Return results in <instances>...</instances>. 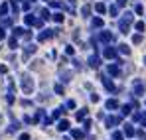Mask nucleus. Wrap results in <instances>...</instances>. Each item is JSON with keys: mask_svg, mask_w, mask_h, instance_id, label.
<instances>
[{"mask_svg": "<svg viewBox=\"0 0 146 140\" xmlns=\"http://www.w3.org/2000/svg\"><path fill=\"white\" fill-rule=\"evenodd\" d=\"M132 22H134V14H132V12H124L121 16V20H119V32H121V34H128Z\"/></svg>", "mask_w": 146, "mask_h": 140, "instance_id": "nucleus-1", "label": "nucleus"}, {"mask_svg": "<svg viewBox=\"0 0 146 140\" xmlns=\"http://www.w3.org/2000/svg\"><path fill=\"white\" fill-rule=\"evenodd\" d=\"M22 91H24L26 95H32V91H34V81H32V77L26 73V75H22Z\"/></svg>", "mask_w": 146, "mask_h": 140, "instance_id": "nucleus-2", "label": "nucleus"}, {"mask_svg": "<svg viewBox=\"0 0 146 140\" xmlns=\"http://www.w3.org/2000/svg\"><path fill=\"white\" fill-rule=\"evenodd\" d=\"M26 26H36V28H42L44 26V18H34L32 14H26L24 16Z\"/></svg>", "mask_w": 146, "mask_h": 140, "instance_id": "nucleus-3", "label": "nucleus"}, {"mask_svg": "<svg viewBox=\"0 0 146 140\" xmlns=\"http://www.w3.org/2000/svg\"><path fill=\"white\" fill-rule=\"evenodd\" d=\"M144 91H146L144 83H142L140 79H136V81L132 83V95H134V97H142V95H144Z\"/></svg>", "mask_w": 146, "mask_h": 140, "instance_id": "nucleus-4", "label": "nucleus"}, {"mask_svg": "<svg viewBox=\"0 0 146 140\" xmlns=\"http://www.w3.org/2000/svg\"><path fill=\"white\" fill-rule=\"evenodd\" d=\"M117 55H119V49H117V47L107 46L105 49H103V57H105V59H115Z\"/></svg>", "mask_w": 146, "mask_h": 140, "instance_id": "nucleus-5", "label": "nucleus"}, {"mask_svg": "<svg viewBox=\"0 0 146 140\" xmlns=\"http://www.w3.org/2000/svg\"><path fill=\"white\" fill-rule=\"evenodd\" d=\"M113 40H115V36H113L109 30H103V32L99 34V42H101V44H111Z\"/></svg>", "mask_w": 146, "mask_h": 140, "instance_id": "nucleus-6", "label": "nucleus"}, {"mask_svg": "<svg viewBox=\"0 0 146 140\" xmlns=\"http://www.w3.org/2000/svg\"><path fill=\"white\" fill-rule=\"evenodd\" d=\"M57 32H59V30H49V28L48 30H42V34L38 36V40H40V42H46V40H49V38H53Z\"/></svg>", "mask_w": 146, "mask_h": 140, "instance_id": "nucleus-7", "label": "nucleus"}, {"mask_svg": "<svg viewBox=\"0 0 146 140\" xmlns=\"http://www.w3.org/2000/svg\"><path fill=\"white\" fill-rule=\"evenodd\" d=\"M87 63H89V67H93V69H97L99 65H101V57H99L97 53H95V55H91V57L87 59Z\"/></svg>", "mask_w": 146, "mask_h": 140, "instance_id": "nucleus-8", "label": "nucleus"}, {"mask_svg": "<svg viewBox=\"0 0 146 140\" xmlns=\"http://www.w3.org/2000/svg\"><path fill=\"white\" fill-rule=\"evenodd\" d=\"M36 49H38V46L36 44H28V46L24 47V61L32 55V53H36Z\"/></svg>", "mask_w": 146, "mask_h": 140, "instance_id": "nucleus-9", "label": "nucleus"}, {"mask_svg": "<svg viewBox=\"0 0 146 140\" xmlns=\"http://www.w3.org/2000/svg\"><path fill=\"white\" fill-rule=\"evenodd\" d=\"M121 120H122V117H107V118H105V122H107V126H109V128L117 126Z\"/></svg>", "mask_w": 146, "mask_h": 140, "instance_id": "nucleus-10", "label": "nucleus"}, {"mask_svg": "<svg viewBox=\"0 0 146 140\" xmlns=\"http://www.w3.org/2000/svg\"><path fill=\"white\" fill-rule=\"evenodd\" d=\"M107 71H109V75H119L121 73V63H111L107 67Z\"/></svg>", "mask_w": 146, "mask_h": 140, "instance_id": "nucleus-11", "label": "nucleus"}, {"mask_svg": "<svg viewBox=\"0 0 146 140\" xmlns=\"http://www.w3.org/2000/svg\"><path fill=\"white\" fill-rule=\"evenodd\" d=\"M122 132H124V136H128V138L136 134V130H134V126H132V124H124V130H122Z\"/></svg>", "mask_w": 146, "mask_h": 140, "instance_id": "nucleus-12", "label": "nucleus"}, {"mask_svg": "<svg viewBox=\"0 0 146 140\" xmlns=\"http://www.w3.org/2000/svg\"><path fill=\"white\" fill-rule=\"evenodd\" d=\"M105 107H107L109 111H113V109H119V101H117V99H109V101L105 103Z\"/></svg>", "mask_w": 146, "mask_h": 140, "instance_id": "nucleus-13", "label": "nucleus"}, {"mask_svg": "<svg viewBox=\"0 0 146 140\" xmlns=\"http://www.w3.org/2000/svg\"><path fill=\"white\" fill-rule=\"evenodd\" d=\"M59 77H61V83H67V81H71L73 73H71V71H61V73H59Z\"/></svg>", "mask_w": 146, "mask_h": 140, "instance_id": "nucleus-14", "label": "nucleus"}, {"mask_svg": "<svg viewBox=\"0 0 146 140\" xmlns=\"http://www.w3.org/2000/svg\"><path fill=\"white\" fill-rule=\"evenodd\" d=\"M101 81H103V85H105L109 91H115V85H113V81H111L109 77H101Z\"/></svg>", "mask_w": 146, "mask_h": 140, "instance_id": "nucleus-15", "label": "nucleus"}, {"mask_svg": "<svg viewBox=\"0 0 146 140\" xmlns=\"http://www.w3.org/2000/svg\"><path fill=\"white\" fill-rule=\"evenodd\" d=\"M71 136L75 140H83V138H85V132H83V130H79V128H75V130H71Z\"/></svg>", "mask_w": 146, "mask_h": 140, "instance_id": "nucleus-16", "label": "nucleus"}, {"mask_svg": "<svg viewBox=\"0 0 146 140\" xmlns=\"http://www.w3.org/2000/svg\"><path fill=\"white\" fill-rule=\"evenodd\" d=\"M81 16H83V18H89V16H91V6H89V4H85V6L81 8Z\"/></svg>", "mask_w": 146, "mask_h": 140, "instance_id": "nucleus-17", "label": "nucleus"}, {"mask_svg": "<svg viewBox=\"0 0 146 140\" xmlns=\"http://www.w3.org/2000/svg\"><path fill=\"white\" fill-rule=\"evenodd\" d=\"M8 6H10L8 2H2V4H0V16H2V18L8 14Z\"/></svg>", "mask_w": 146, "mask_h": 140, "instance_id": "nucleus-18", "label": "nucleus"}, {"mask_svg": "<svg viewBox=\"0 0 146 140\" xmlns=\"http://www.w3.org/2000/svg\"><path fill=\"white\" fill-rule=\"evenodd\" d=\"M67 128H69V122H67V120H59V122H57V130L63 132V130H67Z\"/></svg>", "mask_w": 146, "mask_h": 140, "instance_id": "nucleus-19", "label": "nucleus"}, {"mask_svg": "<svg viewBox=\"0 0 146 140\" xmlns=\"http://www.w3.org/2000/svg\"><path fill=\"white\" fill-rule=\"evenodd\" d=\"M95 10H97V14H105L107 12V6L103 2H99V4H95Z\"/></svg>", "mask_w": 146, "mask_h": 140, "instance_id": "nucleus-20", "label": "nucleus"}, {"mask_svg": "<svg viewBox=\"0 0 146 140\" xmlns=\"http://www.w3.org/2000/svg\"><path fill=\"white\" fill-rule=\"evenodd\" d=\"M119 51H121L122 55H128V53H130V47L126 46V44H121V46H119Z\"/></svg>", "mask_w": 146, "mask_h": 140, "instance_id": "nucleus-21", "label": "nucleus"}, {"mask_svg": "<svg viewBox=\"0 0 146 140\" xmlns=\"http://www.w3.org/2000/svg\"><path fill=\"white\" fill-rule=\"evenodd\" d=\"M109 14H111V16H119V6H117V4L109 6Z\"/></svg>", "mask_w": 146, "mask_h": 140, "instance_id": "nucleus-22", "label": "nucleus"}, {"mask_svg": "<svg viewBox=\"0 0 146 140\" xmlns=\"http://www.w3.org/2000/svg\"><path fill=\"white\" fill-rule=\"evenodd\" d=\"M8 46L12 47V49H16V46H18V38H16V36H12V38L8 40Z\"/></svg>", "mask_w": 146, "mask_h": 140, "instance_id": "nucleus-23", "label": "nucleus"}, {"mask_svg": "<svg viewBox=\"0 0 146 140\" xmlns=\"http://www.w3.org/2000/svg\"><path fill=\"white\" fill-rule=\"evenodd\" d=\"M91 26H93V28H103V20H101V18H93V20H91Z\"/></svg>", "mask_w": 146, "mask_h": 140, "instance_id": "nucleus-24", "label": "nucleus"}, {"mask_svg": "<svg viewBox=\"0 0 146 140\" xmlns=\"http://www.w3.org/2000/svg\"><path fill=\"white\" fill-rule=\"evenodd\" d=\"M85 118H87V109H81L77 113V120H85Z\"/></svg>", "mask_w": 146, "mask_h": 140, "instance_id": "nucleus-25", "label": "nucleus"}, {"mask_svg": "<svg viewBox=\"0 0 146 140\" xmlns=\"http://www.w3.org/2000/svg\"><path fill=\"white\" fill-rule=\"evenodd\" d=\"M51 18H53V20H55L57 24H61V22H63V14H61V12H55V14H53Z\"/></svg>", "mask_w": 146, "mask_h": 140, "instance_id": "nucleus-26", "label": "nucleus"}, {"mask_svg": "<svg viewBox=\"0 0 146 140\" xmlns=\"http://www.w3.org/2000/svg\"><path fill=\"white\" fill-rule=\"evenodd\" d=\"M14 36L20 38V36H26V30L24 28H14Z\"/></svg>", "mask_w": 146, "mask_h": 140, "instance_id": "nucleus-27", "label": "nucleus"}, {"mask_svg": "<svg viewBox=\"0 0 146 140\" xmlns=\"http://www.w3.org/2000/svg\"><path fill=\"white\" fill-rule=\"evenodd\" d=\"M134 28H136V32H138V34H140V32H144L146 24H144V22H136V24H134Z\"/></svg>", "mask_w": 146, "mask_h": 140, "instance_id": "nucleus-28", "label": "nucleus"}, {"mask_svg": "<svg viewBox=\"0 0 146 140\" xmlns=\"http://www.w3.org/2000/svg\"><path fill=\"white\" fill-rule=\"evenodd\" d=\"M67 10L71 14H75V0H67Z\"/></svg>", "mask_w": 146, "mask_h": 140, "instance_id": "nucleus-29", "label": "nucleus"}, {"mask_svg": "<svg viewBox=\"0 0 146 140\" xmlns=\"http://www.w3.org/2000/svg\"><path fill=\"white\" fill-rule=\"evenodd\" d=\"M61 113H63V107H61V109H55V111H53V115H51V118H53V120H55V118H59V117H61Z\"/></svg>", "mask_w": 146, "mask_h": 140, "instance_id": "nucleus-30", "label": "nucleus"}, {"mask_svg": "<svg viewBox=\"0 0 146 140\" xmlns=\"http://www.w3.org/2000/svg\"><path fill=\"white\" fill-rule=\"evenodd\" d=\"M40 14H42V18H44V20H49V18H51V14H49V10H48V8H44V10H42Z\"/></svg>", "mask_w": 146, "mask_h": 140, "instance_id": "nucleus-31", "label": "nucleus"}, {"mask_svg": "<svg viewBox=\"0 0 146 140\" xmlns=\"http://www.w3.org/2000/svg\"><path fill=\"white\" fill-rule=\"evenodd\" d=\"M142 42V34H134L132 36V44H140Z\"/></svg>", "mask_w": 146, "mask_h": 140, "instance_id": "nucleus-32", "label": "nucleus"}, {"mask_svg": "<svg viewBox=\"0 0 146 140\" xmlns=\"http://www.w3.org/2000/svg\"><path fill=\"white\" fill-rule=\"evenodd\" d=\"M113 140H124V132H113Z\"/></svg>", "mask_w": 146, "mask_h": 140, "instance_id": "nucleus-33", "label": "nucleus"}, {"mask_svg": "<svg viewBox=\"0 0 146 140\" xmlns=\"http://www.w3.org/2000/svg\"><path fill=\"white\" fill-rule=\"evenodd\" d=\"M53 91H55L57 95H63V85H61V83H57V85L53 87Z\"/></svg>", "mask_w": 146, "mask_h": 140, "instance_id": "nucleus-34", "label": "nucleus"}, {"mask_svg": "<svg viewBox=\"0 0 146 140\" xmlns=\"http://www.w3.org/2000/svg\"><path fill=\"white\" fill-rule=\"evenodd\" d=\"M49 6H51V8H63V4H61V2H55V0H51Z\"/></svg>", "mask_w": 146, "mask_h": 140, "instance_id": "nucleus-35", "label": "nucleus"}, {"mask_svg": "<svg viewBox=\"0 0 146 140\" xmlns=\"http://www.w3.org/2000/svg\"><path fill=\"white\" fill-rule=\"evenodd\" d=\"M10 24H12V18H8V16L2 18V26H10Z\"/></svg>", "mask_w": 146, "mask_h": 140, "instance_id": "nucleus-36", "label": "nucleus"}, {"mask_svg": "<svg viewBox=\"0 0 146 140\" xmlns=\"http://www.w3.org/2000/svg\"><path fill=\"white\" fill-rule=\"evenodd\" d=\"M134 12H136V14H142V12H144L142 4H136V6H134Z\"/></svg>", "mask_w": 146, "mask_h": 140, "instance_id": "nucleus-37", "label": "nucleus"}, {"mask_svg": "<svg viewBox=\"0 0 146 140\" xmlns=\"http://www.w3.org/2000/svg\"><path fill=\"white\" fill-rule=\"evenodd\" d=\"M65 109H75V101H65Z\"/></svg>", "mask_w": 146, "mask_h": 140, "instance_id": "nucleus-38", "label": "nucleus"}, {"mask_svg": "<svg viewBox=\"0 0 146 140\" xmlns=\"http://www.w3.org/2000/svg\"><path fill=\"white\" fill-rule=\"evenodd\" d=\"M89 128H91V120H89V118H87V120H85V122H83V130H89Z\"/></svg>", "mask_w": 146, "mask_h": 140, "instance_id": "nucleus-39", "label": "nucleus"}, {"mask_svg": "<svg viewBox=\"0 0 146 140\" xmlns=\"http://www.w3.org/2000/svg\"><path fill=\"white\" fill-rule=\"evenodd\" d=\"M140 124H142V126H146V111L140 115Z\"/></svg>", "mask_w": 146, "mask_h": 140, "instance_id": "nucleus-40", "label": "nucleus"}, {"mask_svg": "<svg viewBox=\"0 0 146 140\" xmlns=\"http://www.w3.org/2000/svg\"><path fill=\"white\" fill-rule=\"evenodd\" d=\"M117 6L122 8V6H126V0H117Z\"/></svg>", "mask_w": 146, "mask_h": 140, "instance_id": "nucleus-41", "label": "nucleus"}, {"mask_svg": "<svg viewBox=\"0 0 146 140\" xmlns=\"http://www.w3.org/2000/svg\"><path fill=\"white\" fill-rule=\"evenodd\" d=\"M73 51H75V49H73L71 46H67V49H65V53H67V55H73Z\"/></svg>", "mask_w": 146, "mask_h": 140, "instance_id": "nucleus-42", "label": "nucleus"}, {"mask_svg": "<svg viewBox=\"0 0 146 140\" xmlns=\"http://www.w3.org/2000/svg\"><path fill=\"white\" fill-rule=\"evenodd\" d=\"M22 8H24V10H30V2H28V0H26L24 4H22Z\"/></svg>", "mask_w": 146, "mask_h": 140, "instance_id": "nucleus-43", "label": "nucleus"}, {"mask_svg": "<svg viewBox=\"0 0 146 140\" xmlns=\"http://www.w3.org/2000/svg\"><path fill=\"white\" fill-rule=\"evenodd\" d=\"M91 101H93V103H97V101H99V95L93 93V95H91Z\"/></svg>", "mask_w": 146, "mask_h": 140, "instance_id": "nucleus-44", "label": "nucleus"}, {"mask_svg": "<svg viewBox=\"0 0 146 140\" xmlns=\"http://www.w3.org/2000/svg\"><path fill=\"white\" fill-rule=\"evenodd\" d=\"M6 38V34H4V28H0V40H4Z\"/></svg>", "mask_w": 146, "mask_h": 140, "instance_id": "nucleus-45", "label": "nucleus"}, {"mask_svg": "<svg viewBox=\"0 0 146 140\" xmlns=\"http://www.w3.org/2000/svg\"><path fill=\"white\" fill-rule=\"evenodd\" d=\"M28 2H36V0H28Z\"/></svg>", "mask_w": 146, "mask_h": 140, "instance_id": "nucleus-46", "label": "nucleus"}, {"mask_svg": "<svg viewBox=\"0 0 146 140\" xmlns=\"http://www.w3.org/2000/svg\"><path fill=\"white\" fill-rule=\"evenodd\" d=\"M63 140H71V138H63Z\"/></svg>", "mask_w": 146, "mask_h": 140, "instance_id": "nucleus-47", "label": "nucleus"}, {"mask_svg": "<svg viewBox=\"0 0 146 140\" xmlns=\"http://www.w3.org/2000/svg\"><path fill=\"white\" fill-rule=\"evenodd\" d=\"M144 65H146V57H144Z\"/></svg>", "mask_w": 146, "mask_h": 140, "instance_id": "nucleus-48", "label": "nucleus"}, {"mask_svg": "<svg viewBox=\"0 0 146 140\" xmlns=\"http://www.w3.org/2000/svg\"><path fill=\"white\" fill-rule=\"evenodd\" d=\"M46 2H48V0H46Z\"/></svg>", "mask_w": 146, "mask_h": 140, "instance_id": "nucleus-49", "label": "nucleus"}]
</instances>
